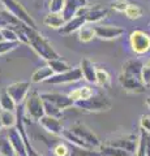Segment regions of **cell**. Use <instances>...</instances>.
I'll use <instances>...</instances> for the list:
<instances>
[{
    "instance_id": "obj_39",
    "label": "cell",
    "mask_w": 150,
    "mask_h": 156,
    "mask_svg": "<svg viewBox=\"0 0 150 156\" xmlns=\"http://www.w3.org/2000/svg\"><path fill=\"white\" fill-rule=\"evenodd\" d=\"M52 154L54 156H68L69 150L67 147V144L64 143H57L54 148H52Z\"/></svg>"
},
{
    "instance_id": "obj_24",
    "label": "cell",
    "mask_w": 150,
    "mask_h": 156,
    "mask_svg": "<svg viewBox=\"0 0 150 156\" xmlns=\"http://www.w3.org/2000/svg\"><path fill=\"white\" fill-rule=\"evenodd\" d=\"M47 66L50 68L52 72H54V74H60V73H64L67 70L72 69L68 62H67L65 60H63L61 57L60 58H55V60L47 61Z\"/></svg>"
},
{
    "instance_id": "obj_28",
    "label": "cell",
    "mask_w": 150,
    "mask_h": 156,
    "mask_svg": "<svg viewBox=\"0 0 150 156\" xmlns=\"http://www.w3.org/2000/svg\"><path fill=\"white\" fill-rule=\"evenodd\" d=\"M124 13H125V16H127L128 18H130V20H138V18L142 17L144 9L137 3H129Z\"/></svg>"
},
{
    "instance_id": "obj_12",
    "label": "cell",
    "mask_w": 150,
    "mask_h": 156,
    "mask_svg": "<svg viewBox=\"0 0 150 156\" xmlns=\"http://www.w3.org/2000/svg\"><path fill=\"white\" fill-rule=\"evenodd\" d=\"M137 143H138V138H137V136L128 135V136H120V138H115L112 140H107L104 144L122 148V150L127 151V152H129L130 155H132V154H136Z\"/></svg>"
},
{
    "instance_id": "obj_27",
    "label": "cell",
    "mask_w": 150,
    "mask_h": 156,
    "mask_svg": "<svg viewBox=\"0 0 150 156\" xmlns=\"http://www.w3.org/2000/svg\"><path fill=\"white\" fill-rule=\"evenodd\" d=\"M99 151L102 156H130V154L127 152V151L114 147V146H108V144H102Z\"/></svg>"
},
{
    "instance_id": "obj_34",
    "label": "cell",
    "mask_w": 150,
    "mask_h": 156,
    "mask_svg": "<svg viewBox=\"0 0 150 156\" xmlns=\"http://www.w3.org/2000/svg\"><path fill=\"white\" fill-rule=\"evenodd\" d=\"M21 43L18 42H8V41H2L0 42V55H5V53L13 51L14 48H17Z\"/></svg>"
},
{
    "instance_id": "obj_4",
    "label": "cell",
    "mask_w": 150,
    "mask_h": 156,
    "mask_svg": "<svg viewBox=\"0 0 150 156\" xmlns=\"http://www.w3.org/2000/svg\"><path fill=\"white\" fill-rule=\"evenodd\" d=\"M0 2L5 8V11H8L12 16L16 17L21 23L31 29H37V23L34 18L29 14V12L24 8V5L20 2H17V0H0Z\"/></svg>"
},
{
    "instance_id": "obj_22",
    "label": "cell",
    "mask_w": 150,
    "mask_h": 156,
    "mask_svg": "<svg viewBox=\"0 0 150 156\" xmlns=\"http://www.w3.org/2000/svg\"><path fill=\"white\" fill-rule=\"evenodd\" d=\"M54 76V72H52L47 65L41 66L31 74V82L33 83H41V82H46L48 78Z\"/></svg>"
},
{
    "instance_id": "obj_11",
    "label": "cell",
    "mask_w": 150,
    "mask_h": 156,
    "mask_svg": "<svg viewBox=\"0 0 150 156\" xmlns=\"http://www.w3.org/2000/svg\"><path fill=\"white\" fill-rule=\"evenodd\" d=\"M41 98L45 101H48V103L56 105L61 111L75 105V101L68 95L60 94V92H43V94H41Z\"/></svg>"
},
{
    "instance_id": "obj_42",
    "label": "cell",
    "mask_w": 150,
    "mask_h": 156,
    "mask_svg": "<svg viewBox=\"0 0 150 156\" xmlns=\"http://www.w3.org/2000/svg\"><path fill=\"white\" fill-rule=\"evenodd\" d=\"M145 101H146V105L150 108V96H148V98H146V100H145Z\"/></svg>"
},
{
    "instance_id": "obj_6",
    "label": "cell",
    "mask_w": 150,
    "mask_h": 156,
    "mask_svg": "<svg viewBox=\"0 0 150 156\" xmlns=\"http://www.w3.org/2000/svg\"><path fill=\"white\" fill-rule=\"evenodd\" d=\"M129 44L136 55H145L150 51V35L144 30H134L129 35Z\"/></svg>"
},
{
    "instance_id": "obj_15",
    "label": "cell",
    "mask_w": 150,
    "mask_h": 156,
    "mask_svg": "<svg viewBox=\"0 0 150 156\" xmlns=\"http://www.w3.org/2000/svg\"><path fill=\"white\" fill-rule=\"evenodd\" d=\"M39 124L43 129H45L47 133L54 134V135H61L63 130V124L59 119H55V117H50V116H43L39 120Z\"/></svg>"
},
{
    "instance_id": "obj_41",
    "label": "cell",
    "mask_w": 150,
    "mask_h": 156,
    "mask_svg": "<svg viewBox=\"0 0 150 156\" xmlns=\"http://www.w3.org/2000/svg\"><path fill=\"white\" fill-rule=\"evenodd\" d=\"M145 151L146 156H150V134L145 133Z\"/></svg>"
},
{
    "instance_id": "obj_20",
    "label": "cell",
    "mask_w": 150,
    "mask_h": 156,
    "mask_svg": "<svg viewBox=\"0 0 150 156\" xmlns=\"http://www.w3.org/2000/svg\"><path fill=\"white\" fill-rule=\"evenodd\" d=\"M43 23L51 29H57V30H59L65 23V20L61 13H48L47 16L43 18Z\"/></svg>"
},
{
    "instance_id": "obj_1",
    "label": "cell",
    "mask_w": 150,
    "mask_h": 156,
    "mask_svg": "<svg viewBox=\"0 0 150 156\" xmlns=\"http://www.w3.org/2000/svg\"><path fill=\"white\" fill-rule=\"evenodd\" d=\"M142 62L138 58L125 61L122 66V72L119 74V83L125 91L133 92V94H141L145 92L146 87L141 80Z\"/></svg>"
},
{
    "instance_id": "obj_18",
    "label": "cell",
    "mask_w": 150,
    "mask_h": 156,
    "mask_svg": "<svg viewBox=\"0 0 150 156\" xmlns=\"http://www.w3.org/2000/svg\"><path fill=\"white\" fill-rule=\"evenodd\" d=\"M80 69L82 73V78L89 82V83H95V76H97V68L89 58H84L80 64Z\"/></svg>"
},
{
    "instance_id": "obj_21",
    "label": "cell",
    "mask_w": 150,
    "mask_h": 156,
    "mask_svg": "<svg viewBox=\"0 0 150 156\" xmlns=\"http://www.w3.org/2000/svg\"><path fill=\"white\" fill-rule=\"evenodd\" d=\"M93 89L89 86H82V87H79V89H75L72 90L68 96L71 98L73 101H80V100H85V99H89V98L93 95Z\"/></svg>"
},
{
    "instance_id": "obj_43",
    "label": "cell",
    "mask_w": 150,
    "mask_h": 156,
    "mask_svg": "<svg viewBox=\"0 0 150 156\" xmlns=\"http://www.w3.org/2000/svg\"><path fill=\"white\" fill-rule=\"evenodd\" d=\"M2 129H3V125H2V121H0V131H2Z\"/></svg>"
},
{
    "instance_id": "obj_44",
    "label": "cell",
    "mask_w": 150,
    "mask_h": 156,
    "mask_svg": "<svg viewBox=\"0 0 150 156\" xmlns=\"http://www.w3.org/2000/svg\"><path fill=\"white\" fill-rule=\"evenodd\" d=\"M0 156H4V155H0Z\"/></svg>"
},
{
    "instance_id": "obj_40",
    "label": "cell",
    "mask_w": 150,
    "mask_h": 156,
    "mask_svg": "<svg viewBox=\"0 0 150 156\" xmlns=\"http://www.w3.org/2000/svg\"><path fill=\"white\" fill-rule=\"evenodd\" d=\"M140 126H141V130L150 134V115H142L140 117Z\"/></svg>"
},
{
    "instance_id": "obj_30",
    "label": "cell",
    "mask_w": 150,
    "mask_h": 156,
    "mask_svg": "<svg viewBox=\"0 0 150 156\" xmlns=\"http://www.w3.org/2000/svg\"><path fill=\"white\" fill-rule=\"evenodd\" d=\"M43 109H45V116H50V117H55V119H59L63 115V111L59 109L56 105L48 103V101L43 100Z\"/></svg>"
},
{
    "instance_id": "obj_10",
    "label": "cell",
    "mask_w": 150,
    "mask_h": 156,
    "mask_svg": "<svg viewBox=\"0 0 150 156\" xmlns=\"http://www.w3.org/2000/svg\"><path fill=\"white\" fill-rule=\"evenodd\" d=\"M86 8H88V7L81 8L73 18H71L69 21H67L64 25L59 29V33L63 34V35H69V34L75 33V31H79L82 26L86 25V20H85Z\"/></svg>"
},
{
    "instance_id": "obj_5",
    "label": "cell",
    "mask_w": 150,
    "mask_h": 156,
    "mask_svg": "<svg viewBox=\"0 0 150 156\" xmlns=\"http://www.w3.org/2000/svg\"><path fill=\"white\" fill-rule=\"evenodd\" d=\"M25 112L26 115L34 121H39L45 116V109H43V99L41 94L35 90L29 91V94L25 99Z\"/></svg>"
},
{
    "instance_id": "obj_23",
    "label": "cell",
    "mask_w": 150,
    "mask_h": 156,
    "mask_svg": "<svg viewBox=\"0 0 150 156\" xmlns=\"http://www.w3.org/2000/svg\"><path fill=\"white\" fill-rule=\"evenodd\" d=\"M21 25V22L12 16L8 11H0V29L4 27H18Z\"/></svg>"
},
{
    "instance_id": "obj_33",
    "label": "cell",
    "mask_w": 150,
    "mask_h": 156,
    "mask_svg": "<svg viewBox=\"0 0 150 156\" xmlns=\"http://www.w3.org/2000/svg\"><path fill=\"white\" fill-rule=\"evenodd\" d=\"M0 155L4 156H16V152L12 147L8 138H0Z\"/></svg>"
},
{
    "instance_id": "obj_45",
    "label": "cell",
    "mask_w": 150,
    "mask_h": 156,
    "mask_svg": "<svg viewBox=\"0 0 150 156\" xmlns=\"http://www.w3.org/2000/svg\"><path fill=\"white\" fill-rule=\"evenodd\" d=\"M149 27H150V23H149Z\"/></svg>"
},
{
    "instance_id": "obj_16",
    "label": "cell",
    "mask_w": 150,
    "mask_h": 156,
    "mask_svg": "<svg viewBox=\"0 0 150 156\" xmlns=\"http://www.w3.org/2000/svg\"><path fill=\"white\" fill-rule=\"evenodd\" d=\"M84 7H86V0H65L64 8H63L61 12L65 22L69 21L71 18H73L77 14V12Z\"/></svg>"
},
{
    "instance_id": "obj_25",
    "label": "cell",
    "mask_w": 150,
    "mask_h": 156,
    "mask_svg": "<svg viewBox=\"0 0 150 156\" xmlns=\"http://www.w3.org/2000/svg\"><path fill=\"white\" fill-rule=\"evenodd\" d=\"M17 104L14 100L8 95V92L4 90L0 94V111H9V112H16Z\"/></svg>"
},
{
    "instance_id": "obj_2",
    "label": "cell",
    "mask_w": 150,
    "mask_h": 156,
    "mask_svg": "<svg viewBox=\"0 0 150 156\" xmlns=\"http://www.w3.org/2000/svg\"><path fill=\"white\" fill-rule=\"evenodd\" d=\"M20 27L26 37V41H27L26 44L39 57H42L43 60H46V61L60 58V55L55 51V48L52 47V44L37 30V29H31L26 25H24V23H21Z\"/></svg>"
},
{
    "instance_id": "obj_26",
    "label": "cell",
    "mask_w": 150,
    "mask_h": 156,
    "mask_svg": "<svg viewBox=\"0 0 150 156\" xmlns=\"http://www.w3.org/2000/svg\"><path fill=\"white\" fill-rule=\"evenodd\" d=\"M0 121H2L3 128L11 129L16 126V112H9V111H0Z\"/></svg>"
},
{
    "instance_id": "obj_32",
    "label": "cell",
    "mask_w": 150,
    "mask_h": 156,
    "mask_svg": "<svg viewBox=\"0 0 150 156\" xmlns=\"http://www.w3.org/2000/svg\"><path fill=\"white\" fill-rule=\"evenodd\" d=\"M95 83L101 87H108L110 86V74L104 69H98V68H97Z\"/></svg>"
},
{
    "instance_id": "obj_7",
    "label": "cell",
    "mask_w": 150,
    "mask_h": 156,
    "mask_svg": "<svg viewBox=\"0 0 150 156\" xmlns=\"http://www.w3.org/2000/svg\"><path fill=\"white\" fill-rule=\"evenodd\" d=\"M69 130L73 134H76L77 136H80V138L84 140V142L88 143L93 150H99L101 146H102L99 138L93 133V130H90L85 124L79 122V121H77V122H75L73 125L71 126Z\"/></svg>"
},
{
    "instance_id": "obj_29",
    "label": "cell",
    "mask_w": 150,
    "mask_h": 156,
    "mask_svg": "<svg viewBox=\"0 0 150 156\" xmlns=\"http://www.w3.org/2000/svg\"><path fill=\"white\" fill-rule=\"evenodd\" d=\"M77 33H79V39H80L81 42H84V43L90 42L91 39L95 37L94 29L91 27V26H88V25H84Z\"/></svg>"
},
{
    "instance_id": "obj_3",
    "label": "cell",
    "mask_w": 150,
    "mask_h": 156,
    "mask_svg": "<svg viewBox=\"0 0 150 156\" xmlns=\"http://www.w3.org/2000/svg\"><path fill=\"white\" fill-rule=\"evenodd\" d=\"M75 107L85 112H106L111 108V101L102 94H93L89 99L75 101Z\"/></svg>"
},
{
    "instance_id": "obj_8",
    "label": "cell",
    "mask_w": 150,
    "mask_h": 156,
    "mask_svg": "<svg viewBox=\"0 0 150 156\" xmlns=\"http://www.w3.org/2000/svg\"><path fill=\"white\" fill-rule=\"evenodd\" d=\"M31 83L27 81H22V82H14L7 86L5 91L8 92V95L14 100V103L17 105H21L24 103V100L26 99V96L30 91Z\"/></svg>"
},
{
    "instance_id": "obj_9",
    "label": "cell",
    "mask_w": 150,
    "mask_h": 156,
    "mask_svg": "<svg viewBox=\"0 0 150 156\" xmlns=\"http://www.w3.org/2000/svg\"><path fill=\"white\" fill-rule=\"evenodd\" d=\"M82 80V73L80 66L77 68H72V69L67 70L60 74H54L46 81V83L50 85H63V83H75Z\"/></svg>"
},
{
    "instance_id": "obj_35",
    "label": "cell",
    "mask_w": 150,
    "mask_h": 156,
    "mask_svg": "<svg viewBox=\"0 0 150 156\" xmlns=\"http://www.w3.org/2000/svg\"><path fill=\"white\" fill-rule=\"evenodd\" d=\"M64 4H65V0H50L48 11H50V13H61Z\"/></svg>"
},
{
    "instance_id": "obj_38",
    "label": "cell",
    "mask_w": 150,
    "mask_h": 156,
    "mask_svg": "<svg viewBox=\"0 0 150 156\" xmlns=\"http://www.w3.org/2000/svg\"><path fill=\"white\" fill-rule=\"evenodd\" d=\"M128 0H114V2L110 3V7L114 9L116 12H120V13H124L125 9L128 7Z\"/></svg>"
},
{
    "instance_id": "obj_31",
    "label": "cell",
    "mask_w": 150,
    "mask_h": 156,
    "mask_svg": "<svg viewBox=\"0 0 150 156\" xmlns=\"http://www.w3.org/2000/svg\"><path fill=\"white\" fill-rule=\"evenodd\" d=\"M0 35H2L3 41H8V42H18V34L16 31V29L13 27H4L0 29Z\"/></svg>"
},
{
    "instance_id": "obj_36",
    "label": "cell",
    "mask_w": 150,
    "mask_h": 156,
    "mask_svg": "<svg viewBox=\"0 0 150 156\" xmlns=\"http://www.w3.org/2000/svg\"><path fill=\"white\" fill-rule=\"evenodd\" d=\"M141 80H142V83L146 86H150V58L142 64V70H141Z\"/></svg>"
},
{
    "instance_id": "obj_14",
    "label": "cell",
    "mask_w": 150,
    "mask_h": 156,
    "mask_svg": "<svg viewBox=\"0 0 150 156\" xmlns=\"http://www.w3.org/2000/svg\"><path fill=\"white\" fill-rule=\"evenodd\" d=\"M7 138H8L9 142H11L14 152H16V156H27L24 139H22V136L20 134V131L16 129V126H14V128H11L8 130Z\"/></svg>"
},
{
    "instance_id": "obj_37",
    "label": "cell",
    "mask_w": 150,
    "mask_h": 156,
    "mask_svg": "<svg viewBox=\"0 0 150 156\" xmlns=\"http://www.w3.org/2000/svg\"><path fill=\"white\" fill-rule=\"evenodd\" d=\"M136 156H146V151H145V131L144 130L140 131V135H138Z\"/></svg>"
},
{
    "instance_id": "obj_17",
    "label": "cell",
    "mask_w": 150,
    "mask_h": 156,
    "mask_svg": "<svg viewBox=\"0 0 150 156\" xmlns=\"http://www.w3.org/2000/svg\"><path fill=\"white\" fill-rule=\"evenodd\" d=\"M107 14H108V9L104 7H101V5H94L91 8L88 7L85 12L86 23H97L107 17Z\"/></svg>"
},
{
    "instance_id": "obj_13",
    "label": "cell",
    "mask_w": 150,
    "mask_h": 156,
    "mask_svg": "<svg viewBox=\"0 0 150 156\" xmlns=\"http://www.w3.org/2000/svg\"><path fill=\"white\" fill-rule=\"evenodd\" d=\"M95 37H98L104 41H111V39H116L122 37L124 34V29L120 26H112V25H97L93 26Z\"/></svg>"
},
{
    "instance_id": "obj_19",
    "label": "cell",
    "mask_w": 150,
    "mask_h": 156,
    "mask_svg": "<svg viewBox=\"0 0 150 156\" xmlns=\"http://www.w3.org/2000/svg\"><path fill=\"white\" fill-rule=\"evenodd\" d=\"M61 136L64 138L65 140H68L69 143H72V144H75V146H77L79 148H82V150H86V151H94L93 148L90 147V146L86 143V142H84L80 136H77L76 134H73L72 131L68 129V130H63V133H61Z\"/></svg>"
}]
</instances>
